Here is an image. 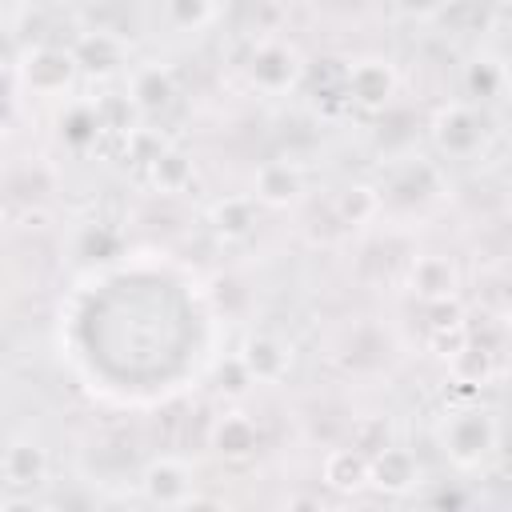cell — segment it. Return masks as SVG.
I'll return each instance as SVG.
<instances>
[{"label": "cell", "mask_w": 512, "mask_h": 512, "mask_svg": "<svg viewBox=\"0 0 512 512\" xmlns=\"http://www.w3.org/2000/svg\"><path fill=\"white\" fill-rule=\"evenodd\" d=\"M8 120H12V100L0 92V128H8Z\"/></svg>", "instance_id": "cell-27"}, {"label": "cell", "mask_w": 512, "mask_h": 512, "mask_svg": "<svg viewBox=\"0 0 512 512\" xmlns=\"http://www.w3.org/2000/svg\"><path fill=\"white\" fill-rule=\"evenodd\" d=\"M116 248H120V236L104 224L84 228L76 240V256H84V260H108V256H116Z\"/></svg>", "instance_id": "cell-21"}, {"label": "cell", "mask_w": 512, "mask_h": 512, "mask_svg": "<svg viewBox=\"0 0 512 512\" xmlns=\"http://www.w3.org/2000/svg\"><path fill=\"white\" fill-rule=\"evenodd\" d=\"M20 76L32 92L40 96H56L72 84L76 76V60H72V48H56V44H36L24 64H20Z\"/></svg>", "instance_id": "cell-2"}, {"label": "cell", "mask_w": 512, "mask_h": 512, "mask_svg": "<svg viewBox=\"0 0 512 512\" xmlns=\"http://www.w3.org/2000/svg\"><path fill=\"white\" fill-rule=\"evenodd\" d=\"M376 192L372 188H364V184H356V188H348L344 196H340V216H344V224H364L372 212H376Z\"/></svg>", "instance_id": "cell-23"}, {"label": "cell", "mask_w": 512, "mask_h": 512, "mask_svg": "<svg viewBox=\"0 0 512 512\" xmlns=\"http://www.w3.org/2000/svg\"><path fill=\"white\" fill-rule=\"evenodd\" d=\"M300 188H304L300 168L288 164V160H268V164H260V172H256V200H264V204H276V208H280V204L296 200Z\"/></svg>", "instance_id": "cell-11"}, {"label": "cell", "mask_w": 512, "mask_h": 512, "mask_svg": "<svg viewBox=\"0 0 512 512\" xmlns=\"http://www.w3.org/2000/svg\"><path fill=\"white\" fill-rule=\"evenodd\" d=\"M0 468H4V480H8L12 488H40V484L48 480V452H44L36 440L20 436V440H12V444L4 448Z\"/></svg>", "instance_id": "cell-8"}, {"label": "cell", "mask_w": 512, "mask_h": 512, "mask_svg": "<svg viewBox=\"0 0 512 512\" xmlns=\"http://www.w3.org/2000/svg\"><path fill=\"white\" fill-rule=\"evenodd\" d=\"M324 480L336 492H356L368 484V456L360 448H336L324 456Z\"/></svg>", "instance_id": "cell-15"}, {"label": "cell", "mask_w": 512, "mask_h": 512, "mask_svg": "<svg viewBox=\"0 0 512 512\" xmlns=\"http://www.w3.org/2000/svg\"><path fill=\"white\" fill-rule=\"evenodd\" d=\"M236 356H240L244 372H248L252 380H264V384H272V380H280V376L288 372V348H284L276 336H268V332L248 336Z\"/></svg>", "instance_id": "cell-9"}, {"label": "cell", "mask_w": 512, "mask_h": 512, "mask_svg": "<svg viewBox=\"0 0 512 512\" xmlns=\"http://www.w3.org/2000/svg\"><path fill=\"white\" fill-rule=\"evenodd\" d=\"M396 92V76L384 60H360L344 72V96L348 104H360V108H372V112H384L388 100Z\"/></svg>", "instance_id": "cell-5"}, {"label": "cell", "mask_w": 512, "mask_h": 512, "mask_svg": "<svg viewBox=\"0 0 512 512\" xmlns=\"http://www.w3.org/2000/svg\"><path fill=\"white\" fill-rule=\"evenodd\" d=\"M212 228L228 240H240L256 228V204L248 196H228L220 204H212Z\"/></svg>", "instance_id": "cell-17"}, {"label": "cell", "mask_w": 512, "mask_h": 512, "mask_svg": "<svg viewBox=\"0 0 512 512\" xmlns=\"http://www.w3.org/2000/svg\"><path fill=\"white\" fill-rule=\"evenodd\" d=\"M248 76L264 92H288L304 76V64L288 44H260L248 60Z\"/></svg>", "instance_id": "cell-6"}, {"label": "cell", "mask_w": 512, "mask_h": 512, "mask_svg": "<svg viewBox=\"0 0 512 512\" xmlns=\"http://www.w3.org/2000/svg\"><path fill=\"white\" fill-rule=\"evenodd\" d=\"M500 440V428H496V416L484 412V408H460L452 420H444L440 428V444L444 452L452 456V464L460 468H476L492 456Z\"/></svg>", "instance_id": "cell-1"}, {"label": "cell", "mask_w": 512, "mask_h": 512, "mask_svg": "<svg viewBox=\"0 0 512 512\" xmlns=\"http://www.w3.org/2000/svg\"><path fill=\"white\" fill-rule=\"evenodd\" d=\"M172 96H176V84H172V72L168 68H160V64H148V68H140L136 76H132V108H140V112H160V108H168L172 104Z\"/></svg>", "instance_id": "cell-12"}, {"label": "cell", "mask_w": 512, "mask_h": 512, "mask_svg": "<svg viewBox=\"0 0 512 512\" xmlns=\"http://www.w3.org/2000/svg\"><path fill=\"white\" fill-rule=\"evenodd\" d=\"M152 180L164 192H180L192 180V160L184 152H156L152 156Z\"/></svg>", "instance_id": "cell-20"}, {"label": "cell", "mask_w": 512, "mask_h": 512, "mask_svg": "<svg viewBox=\"0 0 512 512\" xmlns=\"http://www.w3.org/2000/svg\"><path fill=\"white\" fill-rule=\"evenodd\" d=\"M464 88H468V96L472 100H480V104H488V100H496L500 92H504V68L496 64V60H472L468 68H464Z\"/></svg>", "instance_id": "cell-19"}, {"label": "cell", "mask_w": 512, "mask_h": 512, "mask_svg": "<svg viewBox=\"0 0 512 512\" xmlns=\"http://www.w3.org/2000/svg\"><path fill=\"white\" fill-rule=\"evenodd\" d=\"M216 380H220V392H228V396H240V392H244V388L252 384V376L244 372L240 356L224 360V364H220V372H216Z\"/></svg>", "instance_id": "cell-25"}, {"label": "cell", "mask_w": 512, "mask_h": 512, "mask_svg": "<svg viewBox=\"0 0 512 512\" xmlns=\"http://www.w3.org/2000/svg\"><path fill=\"white\" fill-rule=\"evenodd\" d=\"M436 192H440V176H436L432 164H408V168H400L396 180H392V200H396V204H424V200H432Z\"/></svg>", "instance_id": "cell-16"}, {"label": "cell", "mask_w": 512, "mask_h": 512, "mask_svg": "<svg viewBox=\"0 0 512 512\" xmlns=\"http://www.w3.org/2000/svg\"><path fill=\"white\" fill-rule=\"evenodd\" d=\"M72 60H76V72H88V76H108L116 72L120 64V40L112 32H84L76 44H72Z\"/></svg>", "instance_id": "cell-10"}, {"label": "cell", "mask_w": 512, "mask_h": 512, "mask_svg": "<svg viewBox=\"0 0 512 512\" xmlns=\"http://www.w3.org/2000/svg\"><path fill=\"white\" fill-rule=\"evenodd\" d=\"M140 488H144V496H148L152 504L176 508V504H188V500H192L196 480H192V468H188L184 460H176V456H160V460H152V464L144 468Z\"/></svg>", "instance_id": "cell-4"}, {"label": "cell", "mask_w": 512, "mask_h": 512, "mask_svg": "<svg viewBox=\"0 0 512 512\" xmlns=\"http://www.w3.org/2000/svg\"><path fill=\"white\" fill-rule=\"evenodd\" d=\"M432 136H436L440 152H448V156H472L484 144V120L468 104H448V108L436 112Z\"/></svg>", "instance_id": "cell-3"}, {"label": "cell", "mask_w": 512, "mask_h": 512, "mask_svg": "<svg viewBox=\"0 0 512 512\" xmlns=\"http://www.w3.org/2000/svg\"><path fill=\"white\" fill-rule=\"evenodd\" d=\"M384 444H388V428H384V420H360V424L352 428V448H360L364 456L380 452Z\"/></svg>", "instance_id": "cell-24"}, {"label": "cell", "mask_w": 512, "mask_h": 512, "mask_svg": "<svg viewBox=\"0 0 512 512\" xmlns=\"http://www.w3.org/2000/svg\"><path fill=\"white\" fill-rule=\"evenodd\" d=\"M164 8H168V20L184 32L204 28L212 20V0H164Z\"/></svg>", "instance_id": "cell-22"}, {"label": "cell", "mask_w": 512, "mask_h": 512, "mask_svg": "<svg viewBox=\"0 0 512 512\" xmlns=\"http://www.w3.org/2000/svg\"><path fill=\"white\" fill-rule=\"evenodd\" d=\"M100 132H104V124H100L96 108H88V104H72V108L60 116V136H64V144L76 148V152L92 148Z\"/></svg>", "instance_id": "cell-18"}, {"label": "cell", "mask_w": 512, "mask_h": 512, "mask_svg": "<svg viewBox=\"0 0 512 512\" xmlns=\"http://www.w3.org/2000/svg\"><path fill=\"white\" fill-rule=\"evenodd\" d=\"M412 292L424 300H444L456 292V268L444 256H420L412 264Z\"/></svg>", "instance_id": "cell-14"}, {"label": "cell", "mask_w": 512, "mask_h": 512, "mask_svg": "<svg viewBox=\"0 0 512 512\" xmlns=\"http://www.w3.org/2000/svg\"><path fill=\"white\" fill-rule=\"evenodd\" d=\"M416 476H420V468H416V456L408 448L384 444L380 452L368 456V484L380 488V492H388V496L408 492L416 484Z\"/></svg>", "instance_id": "cell-7"}, {"label": "cell", "mask_w": 512, "mask_h": 512, "mask_svg": "<svg viewBox=\"0 0 512 512\" xmlns=\"http://www.w3.org/2000/svg\"><path fill=\"white\" fill-rule=\"evenodd\" d=\"M396 8L408 12V16H432V12L444 8V0H396Z\"/></svg>", "instance_id": "cell-26"}, {"label": "cell", "mask_w": 512, "mask_h": 512, "mask_svg": "<svg viewBox=\"0 0 512 512\" xmlns=\"http://www.w3.org/2000/svg\"><path fill=\"white\" fill-rule=\"evenodd\" d=\"M260 444V432L248 416H224L216 428H212V448L224 456V460H244L252 456Z\"/></svg>", "instance_id": "cell-13"}]
</instances>
